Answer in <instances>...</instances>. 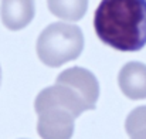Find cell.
Returning <instances> with one entry per match:
<instances>
[{
  "mask_svg": "<svg viewBox=\"0 0 146 139\" xmlns=\"http://www.w3.org/2000/svg\"><path fill=\"white\" fill-rule=\"evenodd\" d=\"M99 98L97 77L82 68L72 67L62 71L55 85L40 91L34 109L38 116L37 132L41 139H71L75 119L90 109H95Z\"/></svg>",
  "mask_w": 146,
  "mask_h": 139,
  "instance_id": "cell-1",
  "label": "cell"
},
{
  "mask_svg": "<svg viewBox=\"0 0 146 139\" xmlns=\"http://www.w3.org/2000/svg\"><path fill=\"white\" fill-rule=\"evenodd\" d=\"M98 39L118 51L146 46V0H101L94 14Z\"/></svg>",
  "mask_w": 146,
  "mask_h": 139,
  "instance_id": "cell-2",
  "label": "cell"
},
{
  "mask_svg": "<svg viewBox=\"0 0 146 139\" xmlns=\"http://www.w3.org/2000/svg\"><path fill=\"white\" fill-rule=\"evenodd\" d=\"M84 50V34L78 26L68 23H52L37 39V54L43 64L61 67L81 55Z\"/></svg>",
  "mask_w": 146,
  "mask_h": 139,
  "instance_id": "cell-3",
  "label": "cell"
},
{
  "mask_svg": "<svg viewBox=\"0 0 146 139\" xmlns=\"http://www.w3.org/2000/svg\"><path fill=\"white\" fill-rule=\"evenodd\" d=\"M121 91L129 99L146 98V65L139 61L125 64L118 74Z\"/></svg>",
  "mask_w": 146,
  "mask_h": 139,
  "instance_id": "cell-4",
  "label": "cell"
},
{
  "mask_svg": "<svg viewBox=\"0 0 146 139\" xmlns=\"http://www.w3.org/2000/svg\"><path fill=\"white\" fill-rule=\"evenodd\" d=\"M1 16L10 30H20L34 17V0H3Z\"/></svg>",
  "mask_w": 146,
  "mask_h": 139,
  "instance_id": "cell-5",
  "label": "cell"
},
{
  "mask_svg": "<svg viewBox=\"0 0 146 139\" xmlns=\"http://www.w3.org/2000/svg\"><path fill=\"white\" fill-rule=\"evenodd\" d=\"M50 11L62 20L78 21L88 9V0H47Z\"/></svg>",
  "mask_w": 146,
  "mask_h": 139,
  "instance_id": "cell-6",
  "label": "cell"
},
{
  "mask_svg": "<svg viewBox=\"0 0 146 139\" xmlns=\"http://www.w3.org/2000/svg\"><path fill=\"white\" fill-rule=\"evenodd\" d=\"M125 129L131 139H146V105L129 112L125 121Z\"/></svg>",
  "mask_w": 146,
  "mask_h": 139,
  "instance_id": "cell-7",
  "label": "cell"
},
{
  "mask_svg": "<svg viewBox=\"0 0 146 139\" xmlns=\"http://www.w3.org/2000/svg\"><path fill=\"white\" fill-rule=\"evenodd\" d=\"M0 85H1V67H0Z\"/></svg>",
  "mask_w": 146,
  "mask_h": 139,
  "instance_id": "cell-8",
  "label": "cell"
}]
</instances>
